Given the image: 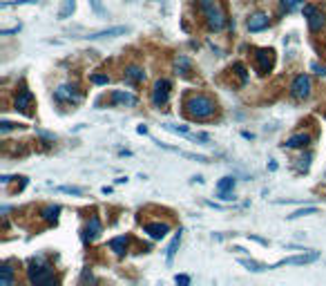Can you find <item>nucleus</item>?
<instances>
[{"mask_svg": "<svg viewBox=\"0 0 326 286\" xmlns=\"http://www.w3.org/2000/svg\"><path fill=\"white\" fill-rule=\"evenodd\" d=\"M101 230H103V226H101V219L99 217H92L90 222H87V226H85V230H83V242H94V239L101 235Z\"/></svg>", "mask_w": 326, "mask_h": 286, "instance_id": "10", "label": "nucleus"}, {"mask_svg": "<svg viewBox=\"0 0 326 286\" xmlns=\"http://www.w3.org/2000/svg\"><path fill=\"white\" fill-rule=\"evenodd\" d=\"M174 69H177V74L188 76L190 74V61L185 59V56H179V59L174 61Z\"/></svg>", "mask_w": 326, "mask_h": 286, "instance_id": "21", "label": "nucleus"}, {"mask_svg": "<svg viewBox=\"0 0 326 286\" xmlns=\"http://www.w3.org/2000/svg\"><path fill=\"white\" fill-rule=\"evenodd\" d=\"M168 99H170V81H165V79L157 81V85H154V90H152V105L161 107L168 103Z\"/></svg>", "mask_w": 326, "mask_h": 286, "instance_id": "7", "label": "nucleus"}, {"mask_svg": "<svg viewBox=\"0 0 326 286\" xmlns=\"http://www.w3.org/2000/svg\"><path fill=\"white\" fill-rule=\"evenodd\" d=\"M239 264L246 266L248 270H255V273H262V270H270V266L259 264V262H255V260H239Z\"/></svg>", "mask_w": 326, "mask_h": 286, "instance_id": "22", "label": "nucleus"}, {"mask_svg": "<svg viewBox=\"0 0 326 286\" xmlns=\"http://www.w3.org/2000/svg\"><path fill=\"white\" fill-rule=\"evenodd\" d=\"M268 22H270L268 16L259 11V14H255V16L248 18V32H262V29H266V27H268Z\"/></svg>", "mask_w": 326, "mask_h": 286, "instance_id": "12", "label": "nucleus"}, {"mask_svg": "<svg viewBox=\"0 0 326 286\" xmlns=\"http://www.w3.org/2000/svg\"><path fill=\"white\" fill-rule=\"evenodd\" d=\"M273 61H275L273 49H255V65H257L259 74H268L273 69Z\"/></svg>", "mask_w": 326, "mask_h": 286, "instance_id": "5", "label": "nucleus"}, {"mask_svg": "<svg viewBox=\"0 0 326 286\" xmlns=\"http://www.w3.org/2000/svg\"><path fill=\"white\" fill-rule=\"evenodd\" d=\"M90 81H92V83H96V85H107V83H110V76H107V74H92Z\"/></svg>", "mask_w": 326, "mask_h": 286, "instance_id": "26", "label": "nucleus"}, {"mask_svg": "<svg viewBox=\"0 0 326 286\" xmlns=\"http://www.w3.org/2000/svg\"><path fill=\"white\" fill-rule=\"evenodd\" d=\"M110 248L114 250L116 255H123V253H125V248H127V237H125V235H121V237H114L110 242Z\"/></svg>", "mask_w": 326, "mask_h": 286, "instance_id": "20", "label": "nucleus"}, {"mask_svg": "<svg viewBox=\"0 0 326 286\" xmlns=\"http://www.w3.org/2000/svg\"><path fill=\"white\" fill-rule=\"evenodd\" d=\"M119 34H125V27H112V29H103V32H96V34H87L85 38H110V36H119Z\"/></svg>", "mask_w": 326, "mask_h": 286, "instance_id": "16", "label": "nucleus"}, {"mask_svg": "<svg viewBox=\"0 0 326 286\" xmlns=\"http://www.w3.org/2000/svg\"><path fill=\"white\" fill-rule=\"evenodd\" d=\"M179 244H181V230L174 235V239L170 242V246H168V264H172V260H174V255H177V248H179Z\"/></svg>", "mask_w": 326, "mask_h": 286, "instance_id": "23", "label": "nucleus"}, {"mask_svg": "<svg viewBox=\"0 0 326 286\" xmlns=\"http://www.w3.org/2000/svg\"><path fill=\"white\" fill-rule=\"evenodd\" d=\"M58 190H61V192H69V195H83V188H76V185H61Z\"/></svg>", "mask_w": 326, "mask_h": 286, "instance_id": "27", "label": "nucleus"}, {"mask_svg": "<svg viewBox=\"0 0 326 286\" xmlns=\"http://www.w3.org/2000/svg\"><path fill=\"white\" fill-rule=\"evenodd\" d=\"M58 212H61V208H58V206H47L45 210L41 212V215H42V219H45V222H56Z\"/></svg>", "mask_w": 326, "mask_h": 286, "instance_id": "25", "label": "nucleus"}, {"mask_svg": "<svg viewBox=\"0 0 326 286\" xmlns=\"http://www.w3.org/2000/svg\"><path fill=\"white\" fill-rule=\"evenodd\" d=\"M18 29H20V25H18V27H11V29H2V32H0V36H9V34H16Z\"/></svg>", "mask_w": 326, "mask_h": 286, "instance_id": "31", "label": "nucleus"}, {"mask_svg": "<svg viewBox=\"0 0 326 286\" xmlns=\"http://www.w3.org/2000/svg\"><path fill=\"white\" fill-rule=\"evenodd\" d=\"M315 208H306V210H297V212H293L290 215V219H297V217H304V215H315Z\"/></svg>", "mask_w": 326, "mask_h": 286, "instance_id": "29", "label": "nucleus"}, {"mask_svg": "<svg viewBox=\"0 0 326 286\" xmlns=\"http://www.w3.org/2000/svg\"><path fill=\"white\" fill-rule=\"evenodd\" d=\"M185 112L192 119H208L215 114V101L205 94H192L185 101Z\"/></svg>", "mask_w": 326, "mask_h": 286, "instance_id": "1", "label": "nucleus"}, {"mask_svg": "<svg viewBox=\"0 0 326 286\" xmlns=\"http://www.w3.org/2000/svg\"><path fill=\"white\" fill-rule=\"evenodd\" d=\"M235 188V179L232 177H224V179L217 184V190H219V199H232V195H230V190Z\"/></svg>", "mask_w": 326, "mask_h": 286, "instance_id": "13", "label": "nucleus"}, {"mask_svg": "<svg viewBox=\"0 0 326 286\" xmlns=\"http://www.w3.org/2000/svg\"><path fill=\"white\" fill-rule=\"evenodd\" d=\"M112 103H123V105H137V96L127 92H112Z\"/></svg>", "mask_w": 326, "mask_h": 286, "instance_id": "17", "label": "nucleus"}, {"mask_svg": "<svg viewBox=\"0 0 326 286\" xmlns=\"http://www.w3.org/2000/svg\"><path fill=\"white\" fill-rule=\"evenodd\" d=\"M304 16L308 18L310 32H322V27H324V14H322V9H317V7H313V5H306Z\"/></svg>", "mask_w": 326, "mask_h": 286, "instance_id": "8", "label": "nucleus"}, {"mask_svg": "<svg viewBox=\"0 0 326 286\" xmlns=\"http://www.w3.org/2000/svg\"><path fill=\"white\" fill-rule=\"evenodd\" d=\"M27 277L32 284H54V273L47 264H42V260H32L29 268H27Z\"/></svg>", "mask_w": 326, "mask_h": 286, "instance_id": "3", "label": "nucleus"}, {"mask_svg": "<svg viewBox=\"0 0 326 286\" xmlns=\"http://www.w3.org/2000/svg\"><path fill=\"white\" fill-rule=\"evenodd\" d=\"M32 103H34V94L29 90H20L18 92V96H16V110H20V112H27L29 107H32Z\"/></svg>", "mask_w": 326, "mask_h": 286, "instance_id": "14", "label": "nucleus"}, {"mask_svg": "<svg viewBox=\"0 0 326 286\" xmlns=\"http://www.w3.org/2000/svg\"><path fill=\"white\" fill-rule=\"evenodd\" d=\"M290 96L297 99V101L308 99V96H310V79H308V76L300 74L297 79L293 81V85H290Z\"/></svg>", "mask_w": 326, "mask_h": 286, "instance_id": "4", "label": "nucleus"}, {"mask_svg": "<svg viewBox=\"0 0 326 286\" xmlns=\"http://www.w3.org/2000/svg\"><path fill=\"white\" fill-rule=\"evenodd\" d=\"M308 143H310L308 134H295V137H290L286 141V148H306Z\"/></svg>", "mask_w": 326, "mask_h": 286, "instance_id": "18", "label": "nucleus"}, {"mask_svg": "<svg viewBox=\"0 0 326 286\" xmlns=\"http://www.w3.org/2000/svg\"><path fill=\"white\" fill-rule=\"evenodd\" d=\"M74 9H76V0H63V7H61V11H58V18H61V20L67 18Z\"/></svg>", "mask_w": 326, "mask_h": 286, "instance_id": "24", "label": "nucleus"}, {"mask_svg": "<svg viewBox=\"0 0 326 286\" xmlns=\"http://www.w3.org/2000/svg\"><path fill=\"white\" fill-rule=\"evenodd\" d=\"M177 284H190V277L188 275H177Z\"/></svg>", "mask_w": 326, "mask_h": 286, "instance_id": "32", "label": "nucleus"}, {"mask_svg": "<svg viewBox=\"0 0 326 286\" xmlns=\"http://www.w3.org/2000/svg\"><path fill=\"white\" fill-rule=\"evenodd\" d=\"M14 284V268L9 264L0 266V286H11Z\"/></svg>", "mask_w": 326, "mask_h": 286, "instance_id": "19", "label": "nucleus"}, {"mask_svg": "<svg viewBox=\"0 0 326 286\" xmlns=\"http://www.w3.org/2000/svg\"><path fill=\"white\" fill-rule=\"evenodd\" d=\"M199 11L205 16V22L212 32H221L226 27V16H224V11L215 0H199Z\"/></svg>", "mask_w": 326, "mask_h": 286, "instance_id": "2", "label": "nucleus"}, {"mask_svg": "<svg viewBox=\"0 0 326 286\" xmlns=\"http://www.w3.org/2000/svg\"><path fill=\"white\" fill-rule=\"evenodd\" d=\"M310 67L315 69V74H320V76H326V67H324V65H320V63H310Z\"/></svg>", "mask_w": 326, "mask_h": 286, "instance_id": "30", "label": "nucleus"}, {"mask_svg": "<svg viewBox=\"0 0 326 286\" xmlns=\"http://www.w3.org/2000/svg\"><path fill=\"white\" fill-rule=\"evenodd\" d=\"M302 0H282V7H284L286 11H293L295 7H300Z\"/></svg>", "mask_w": 326, "mask_h": 286, "instance_id": "28", "label": "nucleus"}, {"mask_svg": "<svg viewBox=\"0 0 326 286\" xmlns=\"http://www.w3.org/2000/svg\"><path fill=\"white\" fill-rule=\"evenodd\" d=\"M123 79H125L127 83H143V81H145V72H143L141 67H137V65H130V67L125 69Z\"/></svg>", "mask_w": 326, "mask_h": 286, "instance_id": "15", "label": "nucleus"}, {"mask_svg": "<svg viewBox=\"0 0 326 286\" xmlns=\"http://www.w3.org/2000/svg\"><path fill=\"white\" fill-rule=\"evenodd\" d=\"M54 96H56V101H61V103H79L81 99H83V94L79 92L76 85H61V87L54 92Z\"/></svg>", "mask_w": 326, "mask_h": 286, "instance_id": "6", "label": "nucleus"}, {"mask_svg": "<svg viewBox=\"0 0 326 286\" xmlns=\"http://www.w3.org/2000/svg\"><path fill=\"white\" fill-rule=\"evenodd\" d=\"M90 2H92V7H94V11L103 14V7H101V2H99V0H90Z\"/></svg>", "mask_w": 326, "mask_h": 286, "instance_id": "33", "label": "nucleus"}, {"mask_svg": "<svg viewBox=\"0 0 326 286\" xmlns=\"http://www.w3.org/2000/svg\"><path fill=\"white\" fill-rule=\"evenodd\" d=\"M143 230H145V233L150 235L152 239H161V237H165V235H168L170 226H168V224H161V222H154V224H145V226H143Z\"/></svg>", "mask_w": 326, "mask_h": 286, "instance_id": "11", "label": "nucleus"}, {"mask_svg": "<svg viewBox=\"0 0 326 286\" xmlns=\"http://www.w3.org/2000/svg\"><path fill=\"white\" fill-rule=\"evenodd\" d=\"M320 257V253H308V255H295V257H286V260L277 262L273 264L270 268H277V266H304V264H310V262H315Z\"/></svg>", "mask_w": 326, "mask_h": 286, "instance_id": "9", "label": "nucleus"}]
</instances>
